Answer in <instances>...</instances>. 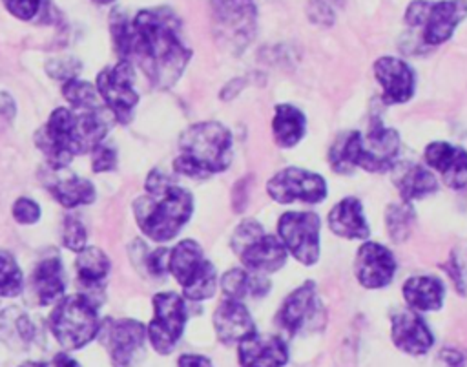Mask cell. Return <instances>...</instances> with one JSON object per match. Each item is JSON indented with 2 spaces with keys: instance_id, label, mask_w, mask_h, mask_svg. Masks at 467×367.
Here are the masks:
<instances>
[{
  "instance_id": "obj_1",
  "label": "cell",
  "mask_w": 467,
  "mask_h": 367,
  "mask_svg": "<svg viewBox=\"0 0 467 367\" xmlns=\"http://www.w3.org/2000/svg\"><path fill=\"white\" fill-rule=\"evenodd\" d=\"M109 29L119 58L137 64L155 88H171L190 62L181 20L168 7L142 9L133 18L113 11Z\"/></svg>"
},
{
  "instance_id": "obj_2",
  "label": "cell",
  "mask_w": 467,
  "mask_h": 367,
  "mask_svg": "<svg viewBox=\"0 0 467 367\" xmlns=\"http://www.w3.org/2000/svg\"><path fill=\"white\" fill-rule=\"evenodd\" d=\"M146 194L133 203L137 226L157 243L173 239L193 214L192 194L164 172L151 170L144 181Z\"/></svg>"
},
{
  "instance_id": "obj_3",
  "label": "cell",
  "mask_w": 467,
  "mask_h": 367,
  "mask_svg": "<svg viewBox=\"0 0 467 367\" xmlns=\"http://www.w3.org/2000/svg\"><path fill=\"white\" fill-rule=\"evenodd\" d=\"M400 148V133L385 126L379 119H374L367 135L359 131L339 135L328 150V163L337 173H350L354 168L379 173L396 164Z\"/></svg>"
},
{
  "instance_id": "obj_4",
  "label": "cell",
  "mask_w": 467,
  "mask_h": 367,
  "mask_svg": "<svg viewBox=\"0 0 467 367\" xmlns=\"http://www.w3.org/2000/svg\"><path fill=\"white\" fill-rule=\"evenodd\" d=\"M234 139L230 130L217 121L188 126L179 139L173 170L190 179H206L224 172L232 163Z\"/></svg>"
},
{
  "instance_id": "obj_5",
  "label": "cell",
  "mask_w": 467,
  "mask_h": 367,
  "mask_svg": "<svg viewBox=\"0 0 467 367\" xmlns=\"http://www.w3.org/2000/svg\"><path fill=\"white\" fill-rule=\"evenodd\" d=\"M47 325L66 351H75L99 336L102 321L91 296L71 294L55 303Z\"/></svg>"
},
{
  "instance_id": "obj_6",
  "label": "cell",
  "mask_w": 467,
  "mask_h": 367,
  "mask_svg": "<svg viewBox=\"0 0 467 367\" xmlns=\"http://www.w3.org/2000/svg\"><path fill=\"white\" fill-rule=\"evenodd\" d=\"M234 254L243 268L257 274H270L286 263V250L277 236L268 234L261 223L254 219L241 221L230 239Z\"/></svg>"
},
{
  "instance_id": "obj_7",
  "label": "cell",
  "mask_w": 467,
  "mask_h": 367,
  "mask_svg": "<svg viewBox=\"0 0 467 367\" xmlns=\"http://www.w3.org/2000/svg\"><path fill=\"white\" fill-rule=\"evenodd\" d=\"M168 274L175 278L186 299L202 301L215 294V268L204 257L201 245L193 239H182L170 250Z\"/></svg>"
},
{
  "instance_id": "obj_8",
  "label": "cell",
  "mask_w": 467,
  "mask_h": 367,
  "mask_svg": "<svg viewBox=\"0 0 467 367\" xmlns=\"http://www.w3.org/2000/svg\"><path fill=\"white\" fill-rule=\"evenodd\" d=\"M215 35L234 53L243 51L257 29V7L254 0H210Z\"/></svg>"
},
{
  "instance_id": "obj_9",
  "label": "cell",
  "mask_w": 467,
  "mask_h": 367,
  "mask_svg": "<svg viewBox=\"0 0 467 367\" xmlns=\"http://www.w3.org/2000/svg\"><path fill=\"white\" fill-rule=\"evenodd\" d=\"M153 316L146 325L148 341L159 354H170L182 338L188 309L177 292H157L151 299Z\"/></svg>"
},
{
  "instance_id": "obj_10",
  "label": "cell",
  "mask_w": 467,
  "mask_h": 367,
  "mask_svg": "<svg viewBox=\"0 0 467 367\" xmlns=\"http://www.w3.org/2000/svg\"><path fill=\"white\" fill-rule=\"evenodd\" d=\"M35 144L47 164L55 170L66 168L78 155L75 135V115L71 108H55L35 135Z\"/></svg>"
},
{
  "instance_id": "obj_11",
  "label": "cell",
  "mask_w": 467,
  "mask_h": 367,
  "mask_svg": "<svg viewBox=\"0 0 467 367\" xmlns=\"http://www.w3.org/2000/svg\"><path fill=\"white\" fill-rule=\"evenodd\" d=\"M275 321L288 336H301L323 329L325 309L319 301L316 283L305 281L294 288L283 299Z\"/></svg>"
},
{
  "instance_id": "obj_12",
  "label": "cell",
  "mask_w": 467,
  "mask_h": 367,
  "mask_svg": "<svg viewBox=\"0 0 467 367\" xmlns=\"http://www.w3.org/2000/svg\"><path fill=\"white\" fill-rule=\"evenodd\" d=\"M319 230L321 223L314 212L288 210L277 221L279 241L305 267L316 265L319 259Z\"/></svg>"
},
{
  "instance_id": "obj_13",
  "label": "cell",
  "mask_w": 467,
  "mask_h": 367,
  "mask_svg": "<svg viewBox=\"0 0 467 367\" xmlns=\"http://www.w3.org/2000/svg\"><path fill=\"white\" fill-rule=\"evenodd\" d=\"M133 64L128 60H117L97 75V93L108 106L111 115L126 124L131 121L139 104V93L133 86Z\"/></svg>"
},
{
  "instance_id": "obj_14",
  "label": "cell",
  "mask_w": 467,
  "mask_h": 367,
  "mask_svg": "<svg viewBox=\"0 0 467 367\" xmlns=\"http://www.w3.org/2000/svg\"><path fill=\"white\" fill-rule=\"evenodd\" d=\"M99 338L117 367H131L146 352V325L139 320H106L100 325Z\"/></svg>"
},
{
  "instance_id": "obj_15",
  "label": "cell",
  "mask_w": 467,
  "mask_h": 367,
  "mask_svg": "<svg viewBox=\"0 0 467 367\" xmlns=\"http://www.w3.org/2000/svg\"><path fill=\"white\" fill-rule=\"evenodd\" d=\"M266 194L281 204H316L327 197V181L316 172L288 166L266 181Z\"/></svg>"
},
{
  "instance_id": "obj_16",
  "label": "cell",
  "mask_w": 467,
  "mask_h": 367,
  "mask_svg": "<svg viewBox=\"0 0 467 367\" xmlns=\"http://www.w3.org/2000/svg\"><path fill=\"white\" fill-rule=\"evenodd\" d=\"M396 272L394 254L376 241H365L354 257V276L365 288L387 287Z\"/></svg>"
},
{
  "instance_id": "obj_17",
  "label": "cell",
  "mask_w": 467,
  "mask_h": 367,
  "mask_svg": "<svg viewBox=\"0 0 467 367\" xmlns=\"http://www.w3.org/2000/svg\"><path fill=\"white\" fill-rule=\"evenodd\" d=\"M374 77L383 89L387 104H405L412 99L416 88L414 69L400 57H379L374 62Z\"/></svg>"
},
{
  "instance_id": "obj_18",
  "label": "cell",
  "mask_w": 467,
  "mask_h": 367,
  "mask_svg": "<svg viewBox=\"0 0 467 367\" xmlns=\"http://www.w3.org/2000/svg\"><path fill=\"white\" fill-rule=\"evenodd\" d=\"M423 159L429 170L441 175L452 190H467V150L445 141L427 144Z\"/></svg>"
},
{
  "instance_id": "obj_19",
  "label": "cell",
  "mask_w": 467,
  "mask_h": 367,
  "mask_svg": "<svg viewBox=\"0 0 467 367\" xmlns=\"http://www.w3.org/2000/svg\"><path fill=\"white\" fill-rule=\"evenodd\" d=\"M390 338L398 351L410 356H423L434 345V334L431 327L416 310L410 309L392 314Z\"/></svg>"
},
{
  "instance_id": "obj_20",
  "label": "cell",
  "mask_w": 467,
  "mask_h": 367,
  "mask_svg": "<svg viewBox=\"0 0 467 367\" xmlns=\"http://www.w3.org/2000/svg\"><path fill=\"white\" fill-rule=\"evenodd\" d=\"M212 323L217 340L224 345H239L243 340L257 332L250 310L239 299L224 298L215 307Z\"/></svg>"
},
{
  "instance_id": "obj_21",
  "label": "cell",
  "mask_w": 467,
  "mask_h": 367,
  "mask_svg": "<svg viewBox=\"0 0 467 367\" xmlns=\"http://www.w3.org/2000/svg\"><path fill=\"white\" fill-rule=\"evenodd\" d=\"M288 345L281 336L254 332L237 345L241 367H286Z\"/></svg>"
},
{
  "instance_id": "obj_22",
  "label": "cell",
  "mask_w": 467,
  "mask_h": 367,
  "mask_svg": "<svg viewBox=\"0 0 467 367\" xmlns=\"http://www.w3.org/2000/svg\"><path fill=\"white\" fill-rule=\"evenodd\" d=\"M465 16H467L465 0H440L431 4L421 26L423 42L427 46H440L447 42Z\"/></svg>"
},
{
  "instance_id": "obj_23",
  "label": "cell",
  "mask_w": 467,
  "mask_h": 367,
  "mask_svg": "<svg viewBox=\"0 0 467 367\" xmlns=\"http://www.w3.org/2000/svg\"><path fill=\"white\" fill-rule=\"evenodd\" d=\"M327 221L330 232L343 239H367L370 234V226L365 219L361 201L352 195L337 201L328 210Z\"/></svg>"
},
{
  "instance_id": "obj_24",
  "label": "cell",
  "mask_w": 467,
  "mask_h": 367,
  "mask_svg": "<svg viewBox=\"0 0 467 367\" xmlns=\"http://www.w3.org/2000/svg\"><path fill=\"white\" fill-rule=\"evenodd\" d=\"M31 290L38 305H55L66 294L64 268L58 256L40 259L31 274Z\"/></svg>"
},
{
  "instance_id": "obj_25",
  "label": "cell",
  "mask_w": 467,
  "mask_h": 367,
  "mask_svg": "<svg viewBox=\"0 0 467 367\" xmlns=\"http://www.w3.org/2000/svg\"><path fill=\"white\" fill-rule=\"evenodd\" d=\"M401 294L410 310L431 312L441 309L445 301V285L436 276H412L405 279Z\"/></svg>"
},
{
  "instance_id": "obj_26",
  "label": "cell",
  "mask_w": 467,
  "mask_h": 367,
  "mask_svg": "<svg viewBox=\"0 0 467 367\" xmlns=\"http://www.w3.org/2000/svg\"><path fill=\"white\" fill-rule=\"evenodd\" d=\"M272 135L279 148H294L305 135L306 119L305 113L294 104H275L272 117Z\"/></svg>"
},
{
  "instance_id": "obj_27",
  "label": "cell",
  "mask_w": 467,
  "mask_h": 367,
  "mask_svg": "<svg viewBox=\"0 0 467 367\" xmlns=\"http://www.w3.org/2000/svg\"><path fill=\"white\" fill-rule=\"evenodd\" d=\"M219 283L224 298L239 301H243L244 298H263L272 287V283L263 274L250 272L241 267L226 270L221 276Z\"/></svg>"
},
{
  "instance_id": "obj_28",
  "label": "cell",
  "mask_w": 467,
  "mask_h": 367,
  "mask_svg": "<svg viewBox=\"0 0 467 367\" xmlns=\"http://www.w3.org/2000/svg\"><path fill=\"white\" fill-rule=\"evenodd\" d=\"M394 183L398 186L401 201L405 203H412L438 192V179L434 172L416 163L405 164L401 168V173L396 175Z\"/></svg>"
},
{
  "instance_id": "obj_29",
  "label": "cell",
  "mask_w": 467,
  "mask_h": 367,
  "mask_svg": "<svg viewBox=\"0 0 467 367\" xmlns=\"http://www.w3.org/2000/svg\"><path fill=\"white\" fill-rule=\"evenodd\" d=\"M109 257L99 246H86L77 254L75 272L80 285L86 288H99L109 274Z\"/></svg>"
},
{
  "instance_id": "obj_30",
  "label": "cell",
  "mask_w": 467,
  "mask_h": 367,
  "mask_svg": "<svg viewBox=\"0 0 467 367\" xmlns=\"http://www.w3.org/2000/svg\"><path fill=\"white\" fill-rule=\"evenodd\" d=\"M51 195L64 206V208H77L88 206L95 201L97 190L89 179L78 175L58 177L49 184Z\"/></svg>"
},
{
  "instance_id": "obj_31",
  "label": "cell",
  "mask_w": 467,
  "mask_h": 367,
  "mask_svg": "<svg viewBox=\"0 0 467 367\" xmlns=\"http://www.w3.org/2000/svg\"><path fill=\"white\" fill-rule=\"evenodd\" d=\"M416 212L410 203H392L385 210V226L394 243L405 241L414 226Z\"/></svg>"
},
{
  "instance_id": "obj_32",
  "label": "cell",
  "mask_w": 467,
  "mask_h": 367,
  "mask_svg": "<svg viewBox=\"0 0 467 367\" xmlns=\"http://www.w3.org/2000/svg\"><path fill=\"white\" fill-rule=\"evenodd\" d=\"M24 290V274L15 256L0 250V298H15Z\"/></svg>"
},
{
  "instance_id": "obj_33",
  "label": "cell",
  "mask_w": 467,
  "mask_h": 367,
  "mask_svg": "<svg viewBox=\"0 0 467 367\" xmlns=\"http://www.w3.org/2000/svg\"><path fill=\"white\" fill-rule=\"evenodd\" d=\"M62 95L71 104L73 110H99L100 108V97L97 93V88H93L89 82L73 79L62 84Z\"/></svg>"
},
{
  "instance_id": "obj_34",
  "label": "cell",
  "mask_w": 467,
  "mask_h": 367,
  "mask_svg": "<svg viewBox=\"0 0 467 367\" xmlns=\"http://www.w3.org/2000/svg\"><path fill=\"white\" fill-rule=\"evenodd\" d=\"M62 245L78 254L80 250H84L88 246V232L86 226L82 225L80 219L77 217H66L64 225H62Z\"/></svg>"
},
{
  "instance_id": "obj_35",
  "label": "cell",
  "mask_w": 467,
  "mask_h": 367,
  "mask_svg": "<svg viewBox=\"0 0 467 367\" xmlns=\"http://www.w3.org/2000/svg\"><path fill=\"white\" fill-rule=\"evenodd\" d=\"M11 215L18 225H35L40 219L42 210L35 199L22 195V197L15 199V203L11 206Z\"/></svg>"
},
{
  "instance_id": "obj_36",
  "label": "cell",
  "mask_w": 467,
  "mask_h": 367,
  "mask_svg": "<svg viewBox=\"0 0 467 367\" xmlns=\"http://www.w3.org/2000/svg\"><path fill=\"white\" fill-rule=\"evenodd\" d=\"M46 71L51 79H57V80H62V82H67V80H73L77 79L78 71H80V62L73 57H64V58H51L47 64H46Z\"/></svg>"
},
{
  "instance_id": "obj_37",
  "label": "cell",
  "mask_w": 467,
  "mask_h": 367,
  "mask_svg": "<svg viewBox=\"0 0 467 367\" xmlns=\"http://www.w3.org/2000/svg\"><path fill=\"white\" fill-rule=\"evenodd\" d=\"M89 155H91V170L95 173L111 172L117 166V150L111 144L100 142L89 152Z\"/></svg>"
},
{
  "instance_id": "obj_38",
  "label": "cell",
  "mask_w": 467,
  "mask_h": 367,
  "mask_svg": "<svg viewBox=\"0 0 467 367\" xmlns=\"http://www.w3.org/2000/svg\"><path fill=\"white\" fill-rule=\"evenodd\" d=\"M168 259H170V250L161 246L144 256V265L153 278H164L168 274Z\"/></svg>"
},
{
  "instance_id": "obj_39",
  "label": "cell",
  "mask_w": 467,
  "mask_h": 367,
  "mask_svg": "<svg viewBox=\"0 0 467 367\" xmlns=\"http://www.w3.org/2000/svg\"><path fill=\"white\" fill-rule=\"evenodd\" d=\"M2 2L5 9L20 20H31L33 16H36L42 5V0H2Z\"/></svg>"
},
{
  "instance_id": "obj_40",
  "label": "cell",
  "mask_w": 467,
  "mask_h": 367,
  "mask_svg": "<svg viewBox=\"0 0 467 367\" xmlns=\"http://www.w3.org/2000/svg\"><path fill=\"white\" fill-rule=\"evenodd\" d=\"M429 5H431V2H427V0H414V2H410L407 11H405L407 26H410L414 29H420L423 26L425 16H427Z\"/></svg>"
},
{
  "instance_id": "obj_41",
  "label": "cell",
  "mask_w": 467,
  "mask_h": 367,
  "mask_svg": "<svg viewBox=\"0 0 467 367\" xmlns=\"http://www.w3.org/2000/svg\"><path fill=\"white\" fill-rule=\"evenodd\" d=\"M308 16L312 22L323 24V26H328L334 20L332 7L328 5V2H323V0H312L308 4Z\"/></svg>"
},
{
  "instance_id": "obj_42",
  "label": "cell",
  "mask_w": 467,
  "mask_h": 367,
  "mask_svg": "<svg viewBox=\"0 0 467 367\" xmlns=\"http://www.w3.org/2000/svg\"><path fill=\"white\" fill-rule=\"evenodd\" d=\"M440 360L447 367H467V352L456 349V347H447L440 351Z\"/></svg>"
},
{
  "instance_id": "obj_43",
  "label": "cell",
  "mask_w": 467,
  "mask_h": 367,
  "mask_svg": "<svg viewBox=\"0 0 467 367\" xmlns=\"http://www.w3.org/2000/svg\"><path fill=\"white\" fill-rule=\"evenodd\" d=\"M15 115H16L15 100L7 93L0 91V128L9 126L15 119Z\"/></svg>"
},
{
  "instance_id": "obj_44",
  "label": "cell",
  "mask_w": 467,
  "mask_h": 367,
  "mask_svg": "<svg viewBox=\"0 0 467 367\" xmlns=\"http://www.w3.org/2000/svg\"><path fill=\"white\" fill-rule=\"evenodd\" d=\"M177 367H213L212 360L204 354L195 352H184L177 360Z\"/></svg>"
},
{
  "instance_id": "obj_45",
  "label": "cell",
  "mask_w": 467,
  "mask_h": 367,
  "mask_svg": "<svg viewBox=\"0 0 467 367\" xmlns=\"http://www.w3.org/2000/svg\"><path fill=\"white\" fill-rule=\"evenodd\" d=\"M53 365L55 367H82L75 358H71L67 352H58L53 358Z\"/></svg>"
},
{
  "instance_id": "obj_46",
  "label": "cell",
  "mask_w": 467,
  "mask_h": 367,
  "mask_svg": "<svg viewBox=\"0 0 467 367\" xmlns=\"http://www.w3.org/2000/svg\"><path fill=\"white\" fill-rule=\"evenodd\" d=\"M18 367H47V365L42 363V362H26V363H22Z\"/></svg>"
},
{
  "instance_id": "obj_47",
  "label": "cell",
  "mask_w": 467,
  "mask_h": 367,
  "mask_svg": "<svg viewBox=\"0 0 467 367\" xmlns=\"http://www.w3.org/2000/svg\"><path fill=\"white\" fill-rule=\"evenodd\" d=\"M91 2H95L97 5H108V4H111V2H115V0H91Z\"/></svg>"
}]
</instances>
